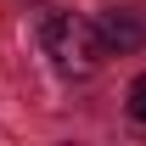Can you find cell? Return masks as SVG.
Returning <instances> with one entry per match:
<instances>
[{
  "label": "cell",
  "instance_id": "cell-1",
  "mask_svg": "<svg viewBox=\"0 0 146 146\" xmlns=\"http://www.w3.org/2000/svg\"><path fill=\"white\" fill-rule=\"evenodd\" d=\"M45 56L56 62V73L90 79V73L101 68V56H112V51H107V39H101V28H96L90 17L56 11V17H45Z\"/></svg>",
  "mask_w": 146,
  "mask_h": 146
},
{
  "label": "cell",
  "instance_id": "cell-2",
  "mask_svg": "<svg viewBox=\"0 0 146 146\" xmlns=\"http://www.w3.org/2000/svg\"><path fill=\"white\" fill-rule=\"evenodd\" d=\"M96 28H101V39H107L112 56H129V51L146 45V6H107Z\"/></svg>",
  "mask_w": 146,
  "mask_h": 146
},
{
  "label": "cell",
  "instance_id": "cell-3",
  "mask_svg": "<svg viewBox=\"0 0 146 146\" xmlns=\"http://www.w3.org/2000/svg\"><path fill=\"white\" fill-rule=\"evenodd\" d=\"M129 112L146 124V79H135V84H129Z\"/></svg>",
  "mask_w": 146,
  "mask_h": 146
}]
</instances>
